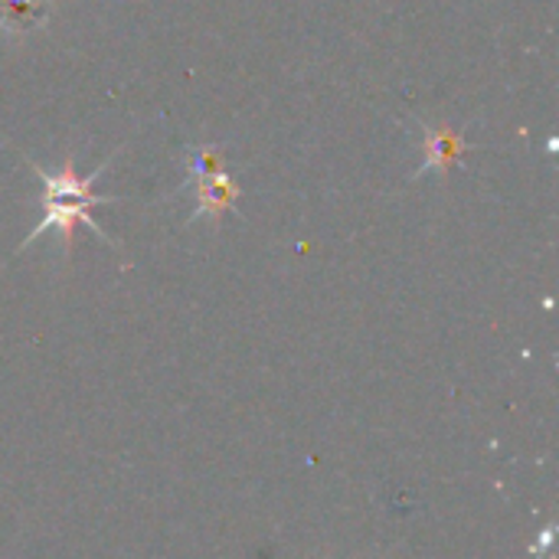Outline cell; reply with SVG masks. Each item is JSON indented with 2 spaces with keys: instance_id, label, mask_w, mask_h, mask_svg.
<instances>
[{
  "instance_id": "1",
  "label": "cell",
  "mask_w": 559,
  "mask_h": 559,
  "mask_svg": "<svg viewBox=\"0 0 559 559\" xmlns=\"http://www.w3.org/2000/svg\"><path fill=\"white\" fill-rule=\"evenodd\" d=\"M26 164H29V170L43 180V206H46V216L29 229V236L20 242V249H26L33 239H39V236L49 233V229H59L66 249H72V233H75L79 223L88 226V229H92L98 239H105L108 246H115V239H108L105 229L92 219V210H95V206L121 200V197H105V193H95V190H92L95 180L105 174L108 160H105L98 170H92L88 177H79V174H75V160H72V157H66V164H62L59 174H46V170L36 167L29 157H26Z\"/></svg>"
},
{
  "instance_id": "2",
  "label": "cell",
  "mask_w": 559,
  "mask_h": 559,
  "mask_svg": "<svg viewBox=\"0 0 559 559\" xmlns=\"http://www.w3.org/2000/svg\"><path fill=\"white\" fill-rule=\"evenodd\" d=\"M423 128H426V164L419 174H426V170L449 174L468 151V141L452 128H429V124H423Z\"/></svg>"
},
{
  "instance_id": "3",
  "label": "cell",
  "mask_w": 559,
  "mask_h": 559,
  "mask_svg": "<svg viewBox=\"0 0 559 559\" xmlns=\"http://www.w3.org/2000/svg\"><path fill=\"white\" fill-rule=\"evenodd\" d=\"M236 197H239V187H236V180L226 170H216L210 177H200L197 180V213H193V219L226 213L236 203Z\"/></svg>"
},
{
  "instance_id": "4",
  "label": "cell",
  "mask_w": 559,
  "mask_h": 559,
  "mask_svg": "<svg viewBox=\"0 0 559 559\" xmlns=\"http://www.w3.org/2000/svg\"><path fill=\"white\" fill-rule=\"evenodd\" d=\"M46 20V0H0V26L33 29Z\"/></svg>"
},
{
  "instance_id": "5",
  "label": "cell",
  "mask_w": 559,
  "mask_h": 559,
  "mask_svg": "<svg viewBox=\"0 0 559 559\" xmlns=\"http://www.w3.org/2000/svg\"><path fill=\"white\" fill-rule=\"evenodd\" d=\"M550 544H554V527H550V531H547V534L540 537V544H537V547H531V550H534V554H544V550H547Z\"/></svg>"
}]
</instances>
